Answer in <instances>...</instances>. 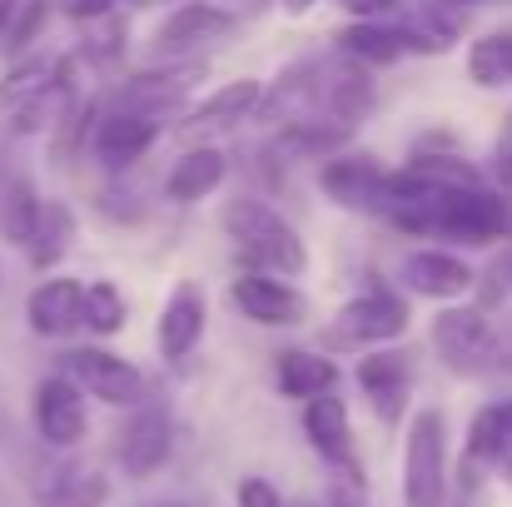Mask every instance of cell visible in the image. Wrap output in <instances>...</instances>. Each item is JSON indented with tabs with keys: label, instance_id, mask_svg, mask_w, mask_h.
Here are the masks:
<instances>
[{
	"label": "cell",
	"instance_id": "obj_25",
	"mask_svg": "<svg viewBox=\"0 0 512 507\" xmlns=\"http://www.w3.org/2000/svg\"><path fill=\"white\" fill-rule=\"evenodd\" d=\"M125 319H130V304H125V294H120L110 279L85 284V329H90V334H100V338L120 334Z\"/></svg>",
	"mask_w": 512,
	"mask_h": 507
},
{
	"label": "cell",
	"instance_id": "obj_22",
	"mask_svg": "<svg viewBox=\"0 0 512 507\" xmlns=\"http://www.w3.org/2000/svg\"><path fill=\"white\" fill-rule=\"evenodd\" d=\"M40 209H45V199L35 194V184H30L25 174H15V179L0 189V234H5V244L30 249V239H35V229H40Z\"/></svg>",
	"mask_w": 512,
	"mask_h": 507
},
{
	"label": "cell",
	"instance_id": "obj_34",
	"mask_svg": "<svg viewBox=\"0 0 512 507\" xmlns=\"http://www.w3.org/2000/svg\"><path fill=\"white\" fill-rule=\"evenodd\" d=\"M284 10L289 15H304V10H314V0H284Z\"/></svg>",
	"mask_w": 512,
	"mask_h": 507
},
{
	"label": "cell",
	"instance_id": "obj_37",
	"mask_svg": "<svg viewBox=\"0 0 512 507\" xmlns=\"http://www.w3.org/2000/svg\"><path fill=\"white\" fill-rule=\"evenodd\" d=\"M125 5H145V0H125Z\"/></svg>",
	"mask_w": 512,
	"mask_h": 507
},
{
	"label": "cell",
	"instance_id": "obj_23",
	"mask_svg": "<svg viewBox=\"0 0 512 507\" xmlns=\"http://www.w3.org/2000/svg\"><path fill=\"white\" fill-rule=\"evenodd\" d=\"M70 249H75V214H70V204L45 199V209H40V229H35V239H30L25 254H30L35 269H55Z\"/></svg>",
	"mask_w": 512,
	"mask_h": 507
},
{
	"label": "cell",
	"instance_id": "obj_27",
	"mask_svg": "<svg viewBox=\"0 0 512 507\" xmlns=\"http://www.w3.org/2000/svg\"><path fill=\"white\" fill-rule=\"evenodd\" d=\"M45 15H50V0H20V10H15V20H10V35H5V50H10V55L30 50L35 35H40V25H45Z\"/></svg>",
	"mask_w": 512,
	"mask_h": 507
},
{
	"label": "cell",
	"instance_id": "obj_13",
	"mask_svg": "<svg viewBox=\"0 0 512 507\" xmlns=\"http://www.w3.org/2000/svg\"><path fill=\"white\" fill-rule=\"evenodd\" d=\"M403 284H408L413 294H423V299L453 304V299H463L478 279H473V269H468L458 254H448V249H418V254L403 259Z\"/></svg>",
	"mask_w": 512,
	"mask_h": 507
},
{
	"label": "cell",
	"instance_id": "obj_10",
	"mask_svg": "<svg viewBox=\"0 0 512 507\" xmlns=\"http://www.w3.org/2000/svg\"><path fill=\"white\" fill-rule=\"evenodd\" d=\"M234 15L229 10H219V5H179L170 20L155 30V55H194V50H204V45H219V40H229L234 35Z\"/></svg>",
	"mask_w": 512,
	"mask_h": 507
},
{
	"label": "cell",
	"instance_id": "obj_3",
	"mask_svg": "<svg viewBox=\"0 0 512 507\" xmlns=\"http://www.w3.org/2000/svg\"><path fill=\"white\" fill-rule=\"evenodd\" d=\"M403 503L443 507L448 503V418L438 408H418L408 423L403 453Z\"/></svg>",
	"mask_w": 512,
	"mask_h": 507
},
{
	"label": "cell",
	"instance_id": "obj_19",
	"mask_svg": "<svg viewBox=\"0 0 512 507\" xmlns=\"http://www.w3.org/2000/svg\"><path fill=\"white\" fill-rule=\"evenodd\" d=\"M60 75H65V65H60V60H45V55H20V60L5 70V80H0V110H5V115L30 110L35 100H45V95L60 85Z\"/></svg>",
	"mask_w": 512,
	"mask_h": 507
},
{
	"label": "cell",
	"instance_id": "obj_8",
	"mask_svg": "<svg viewBox=\"0 0 512 507\" xmlns=\"http://www.w3.org/2000/svg\"><path fill=\"white\" fill-rule=\"evenodd\" d=\"M35 428L50 448H75L90 428V408H85V388L75 378H45L35 388Z\"/></svg>",
	"mask_w": 512,
	"mask_h": 507
},
{
	"label": "cell",
	"instance_id": "obj_29",
	"mask_svg": "<svg viewBox=\"0 0 512 507\" xmlns=\"http://www.w3.org/2000/svg\"><path fill=\"white\" fill-rule=\"evenodd\" d=\"M234 503L239 507H284V498H279V488H274L269 478H244L239 493H234Z\"/></svg>",
	"mask_w": 512,
	"mask_h": 507
},
{
	"label": "cell",
	"instance_id": "obj_24",
	"mask_svg": "<svg viewBox=\"0 0 512 507\" xmlns=\"http://www.w3.org/2000/svg\"><path fill=\"white\" fill-rule=\"evenodd\" d=\"M468 75H473V85H483V90L512 85V30L478 35V40L468 45Z\"/></svg>",
	"mask_w": 512,
	"mask_h": 507
},
{
	"label": "cell",
	"instance_id": "obj_5",
	"mask_svg": "<svg viewBox=\"0 0 512 507\" xmlns=\"http://www.w3.org/2000/svg\"><path fill=\"white\" fill-rule=\"evenodd\" d=\"M65 378H75L90 398H100L110 408H140L150 398L145 373L130 358L110 353V348H75V353H65Z\"/></svg>",
	"mask_w": 512,
	"mask_h": 507
},
{
	"label": "cell",
	"instance_id": "obj_6",
	"mask_svg": "<svg viewBox=\"0 0 512 507\" xmlns=\"http://www.w3.org/2000/svg\"><path fill=\"white\" fill-rule=\"evenodd\" d=\"M174 453V423L165 408L140 403L135 418L115 433V463L125 468V478H155Z\"/></svg>",
	"mask_w": 512,
	"mask_h": 507
},
{
	"label": "cell",
	"instance_id": "obj_30",
	"mask_svg": "<svg viewBox=\"0 0 512 507\" xmlns=\"http://www.w3.org/2000/svg\"><path fill=\"white\" fill-rule=\"evenodd\" d=\"M115 5H120V0H60V10H65L70 20H85V25H90V20H110Z\"/></svg>",
	"mask_w": 512,
	"mask_h": 507
},
{
	"label": "cell",
	"instance_id": "obj_33",
	"mask_svg": "<svg viewBox=\"0 0 512 507\" xmlns=\"http://www.w3.org/2000/svg\"><path fill=\"white\" fill-rule=\"evenodd\" d=\"M498 160H503V174H508V184H512V135L498 145Z\"/></svg>",
	"mask_w": 512,
	"mask_h": 507
},
{
	"label": "cell",
	"instance_id": "obj_1",
	"mask_svg": "<svg viewBox=\"0 0 512 507\" xmlns=\"http://www.w3.org/2000/svg\"><path fill=\"white\" fill-rule=\"evenodd\" d=\"M219 224H224L229 244H234L254 269L279 274V279H299V274L309 269V249H304L299 229H294L279 209H269L264 199H249V194L229 199L224 214H219Z\"/></svg>",
	"mask_w": 512,
	"mask_h": 507
},
{
	"label": "cell",
	"instance_id": "obj_17",
	"mask_svg": "<svg viewBox=\"0 0 512 507\" xmlns=\"http://www.w3.org/2000/svg\"><path fill=\"white\" fill-rule=\"evenodd\" d=\"M339 50L353 55L358 65H393L408 50H423V40L413 30H388V25H373V20H353V25L339 30Z\"/></svg>",
	"mask_w": 512,
	"mask_h": 507
},
{
	"label": "cell",
	"instance_id": "obj_20",
	"mask_svg": "<svg viewBox=\"0 0 512 507\" xmlns=\"http://www.w3.org/2000/svg\"><path fill=\"white\" fill-rule=\"evenodd\" d=\"M274 383H279L284 398H304V403H309V398L334 393L339 368H334V358H324V353L289 348V353H279V363H274Z\"/></svg>",
	"mask_w": 512,
	"mask_h": 507
},
{
	"label": "cell",
	"instance_id": "obj_26",
	"mask_svg": "<svg viewBox=\"0 0 512 507\" xmlns=\"http://www.w3.org/2000/svg\"><path fill=\"white\" fill-rule=\"evenodd\" d=\"M105 503H110V478H100V473H80V478L50 488L35 507H105Z\"/></svg>",
	"mask_w": 512,
	"mask_h": 507
},
{
	"label": "cell",
	"instance_id": "obj_21",
	"mask_svg": "<svg viewBox=\"0 0 512 507\" xmlns=\"http://www.w3.org/2000/svg\"><path fill=\"white\" fill-rule=\"evenodd\" d=\"M224 155L219 150H209V145H199V150H184L174 169L165 174V194H170L174 204H194V199H204V194H214L219 184H224Z\"/></svg>",
	"mask_w": 512,
	"mask_h": 507
},
{
	"label": "cell",
	"instance_id": "obj_12",
	"mask_svg": "<svg viewBox=\"0 0 512 507\" xmlns=\"http://www.w3.org/2000/svg\"><path fill=\"white\" fill-rule=\"evenodd\" d=\"M160 140V115H140V110H110L95 130V155L110 169H130L135 160L150 155V145Z\"/></svg>",
	"mask_w": 512,
	"mask_h": 507
},
{
	"label": "cell",
	"instance_id": "obj_31",
	"mask_svg": "<svg viewBox=\"0 0 512 507\" xmlns=\"http://www.w3.org/2000/svg\"><path fill=\"white\" fill-rule=\"evenodd\" d=\"M343 10H348L353 20H378V15L398 10V0H343Z\"/></svg>",
	"mask_w": 512,
	"mask_h": 507
},
{
	"label": "cell",
	"instance_id": "obj_35",
	"mask_svg": "<svg viewBox=\"0 0 512 507\" xmlns=\"http://www.w3.org/2000/svg\"><path fill=\"white\" fill-rule=\"evenodd\" d=\"M508 433H512V403H508ZM498 473H503V478H508V483H512V453H508V458H503V468H498Z\"/></svg>",
	"mask_w": 512,
	"mask_h": 507
},
{
	"label": "cell",
	"instance_id": "obj_32",
	"mask_svg": "<svg viewBox=\"0 0 512 507\" xmlns=\"http://www.w3.org/2000/svg\"><path fill=\"white\" fill-rule=\"evenodd\" d=\"M15 10H20V0H0V40L10 35V20H15Z\"/></svg>",
	"mask_w": 512,
	"mask_h": 507
},
{
	"label": "cell",
	"instance_id": "obj_7",
	"mask_svg": "<svg viewBox=\"0 0 512 507\" xmlns=\"http://www.w3.org/2000/svg\"><path fill=\"white\" fill-rule=\"evenodd\" d=\"M229 299L239 304L244 319L264 324V329H284V324H304L309 319V299L279 279V274H264V269H249L229 284Z\"/></svg>",
	"mask_w": 512,
	"mask_h": 507
},
{
	"label": "cell",
	"instance_id": "obj_28",
	"mask_svg": "<svg viewBox=\"0 0 512 507\" xmlns=\"http://www.w3.org/2000/svg\"><path fill=\"white\" fill-rule=\"evenodd\" d=\"M329 507H368L363 468H334V478H329Z\"/></svg>",
	"mask_w": 512,
	"mask_h": 507
},
{
	"label": "cell",
	"instance_id": "obj_2",
	"mask_svg": "<svg viewBox=\"0 0 512 507\" xmlns=\"http://www.w3.org/2000/svg\"><path fill=\"white\" fill-rule=\"evenodd\" d=\"M433 348L458 378H493L503 368V338L483 309H458L448 304L433 319Z\"/></svg>",
	"mask_w": 512,
	"mask_h": 507
},
{
	"label": "cell",
	"instance_id": "obj_9",
	"mask_svg": "<svg viewBox=\"0 0 512 507\" xmlns=\"http://www.w3.org/2000/svg\"><path fill=\"white\" fill-rule=\"evenodd\" d=\"M324 189L339 199L343 209H358V214H388V204H393V169L373 165V160H358V155H348V160H329L324 165Z\"/></svg>",
	"mask_w": 512,
	"mask_h": 507
},
{
	"label": "cell",
	"instance_id": "obj_15",
	"mask_svg": "<svg viewBox=\"0 0 512 507\" xmlns=\"http://www.w3.org/2000/svg\"><path fill=\"white\" fill-rule=\"evenodd\" d=\"M408 383H413V373H408V358L403 353H368L358 363V388H363V398L373 403V413L383 423H398L403 418Z\"/></svg>",
	"mask_w": 512,
	"mask_h": 507
},
{
	"label": "cell",
	"instance_id": "obj_38",
	"mask_svg": "<svg viewBox=\"0 0 512 507\" xmlns=\"http://www.w3.org/2000/svg\"><path fill=\"white\" fill-rule=\"evenodd\" d=\"M503 5H512V0H503Z\"/></svg>",
	"mask_w": 512,
	"mask_h": 507
},
{
	"label": "cell",
	"instance_id": "obj_18",
	"mask_svg": "<svg viewBox=\"0 0 512 507\" xmlns=\"http://www.w3.org/2000/svg\"><path fill=\"white\" fill-rule=\"evenodd\" d=\"M259 105H264V80H229V85H219L204 105L189 110V130H194V135H199V130H229V125L249 120Z\"/></svg>",
	"mask_w": 512,
	"mask_h": 507
},
{
	"label": "cell",
	"instance_id": "obj_14",
	"mask_svg": "<svg viewBox=\"0 0 512 507\" xmlns=\"http://www.w3.org/2000/svg\"><path fill=\"white\" fill-rule=\"evenodd\" d=\"M25 319L40 338H65L85 324V284L75 279H45L25 299Z\"/></svg>",
	"mask_w": 512,
	"mask_h": 507
},
{
	"label": "cell",
	"instance_id": "obj_4",
	"mask_svg": "<svg viewBox=\"0 0 512 507\" xmlns=\"http://www.w3.org/2000/svg\"><path fill=\"white\" fill-rule=\"evenodd\" d=\"M403 334H408V304L393 289H368V294L348 299L339 314L329 319L324 343L343 348V353H363V348L393 343V338H403Z\"/></svg>",
	"mask_w": 512,
	"mask_h": 507
},
{
	"label": "cell",
	"instance_id": "obj_11",
	"mask_svg": "<svg viewBox=\"0 0 512 507\" xmlns=\"http://www.w3.org/2000/svg\"><path fill=\"white\" fill-rule=\"evenodd\" d=\"M204 324H209V304H204V294L184 279V284H174V294L165 299V309H160V324H155V343H160V353L165 358H189L194 348H199V338H204Z\"/></svg>",
	"mask_w": 512,
	"mask_h": 507
},
{
	"label": "cell",
	"instance_id": "obj_39",
	"mask_svg": "<svg viewBox=\"0 0 512 507\" xmlns=\"http://www.w3.org/2000/svg\"><path fill=\"white\" fill-rule=\"evenodd\" d=\"M458 507H468V503H458Z\"/></svg>",
	"mask_w": 512,
	"mask_h": 507
},
{
	"label": "cell",
	"instance_id": "obj_16",
	"mask_svg": "<svg viewBox=\"0 0 512 507\" xmlns=\"http://www.w3.org/2000/svg\"><path fill=\"white\" fill-rule=\"evenodd\" d=\"M304 438L314 443V453H319L329 468H358V458H353L348 408H343L334 393H324V398H309V403H304Z\"/></svg>",
	"mask_w": 512,
	"mask_h": 507
},
{
	"label": "cell",
	"instance_id": "obj_36",
	"mask_svg": "<svg viewBox=\"0 0 512 507\" xmlns=\"http://www.w3.org/2000/svg\"><path fill=\"white\" fill-rule=\"evenodd\" d=\"M453 5H478V0H453Z\"/></svg>",
	"mask_w": 512,
	"mask_h": 507
}]
</instances>
